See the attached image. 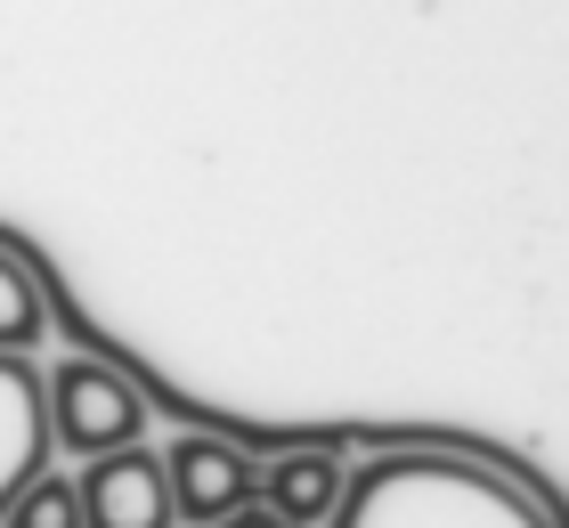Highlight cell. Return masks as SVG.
<instances>
[{"instance_id": "8992f818", "label": "cell", "mask_w": 569, "mask_h": 528, "mask_svg": "<svg viewBox=\"0 0 569 528\" xmlns=\"http://www.w3.org/2000/svg\"><path fill=\"white\" fill-rule=\"evenodd\" d=\"M49 464V422H41V375L33 358L0 350V505Z\"/></svg>"}, {"instance_id": "6da1fadb", "label": "cell", "mask_w": 569, "mask_h": 528, "mask_svg": "<svg viewBox=\"0 0 569 528\" xmlns=\"http://www.w3.org/2000/svg\"><path fill=\"white\" fill-rule=\"evenodd\" d=\"M326 528H561L546 496H529L521 480L439 447H399L375 456L342 480V505Z\"/></svg>"}, {"instance_id": "277c9868", "label": "cell", "mask_w": 569, "mask_h": 528, "mask_svg": "<svg viewBox=\"0 0 569 528\" xmlns=\"http://www.w3.org/2000/svg\"><path fill=\"white\" fill-rule=\"evenodd\" d=\"M82 488V528H171V488H163V456L147 439L107 447L73 471Z\"/></svg>"}, {"instance_id": "3957f363", "label": "cell", "mask_w": 569, "mask_h": 528, "mask_svg": "<svg viewBox=\"0 0 569 528\" xmlns=\"http://www.w3.org/2000/svg\"><path fill=\"white\" fill-rule=\"evenodd\" d=\"M252 464L237 439H179L163 456V488H171V528H220L228 512L252 505Z\"/></svg>"}, {"instance_id": "7a4b0ae2", "label": "cell", "mask_w": 569, "mask_h": 528, "mask_svg": "<svg viewBox=\"0 0 569 528\" xmlns=\"http://www.w3.org/2000/svg\"><path fill=\"white\" fill-rule=\"evenodd\" d=\"M41 422H49V447H66V456L90 464V456H107V447L147 439V399L98 358H58L41 375Z\"/></svg>"}, {"instance_id": "ba28073f", "label": "cell", "mask_w": 569, "mask_h": 528, "mask_svg": "<svg viewBox=\"0 0 569 528\" xmlns=\"http://www.w3.org/2000/svg\"><path fill=\"white\" fill-rule=\"evenodd\" d=\"M41 333H49V301H41L33 269H17V260L0 252V350H9V358H24Z\"/></svg>"}, {"instance_id": "52a82bcc", "label": "cell", "mask_w": 569, "mask_h": 528, "mask_svg": "<svg viewBox=\"0 0 569 528\" xmlns=\"http://www.w3.org/2000/svg\"><path fill=\"white\" fill-rule=\"evenodd\" d=\"M0 528H82V488H73V471L41 464L33 480L0 505Z\"/></svg>"}, {"instance_id": "9c48e42d", "label": "cell", "mask_w": 569, "mask_h": 528, "mask_svg": "<svg viewBox=\"0 0 569 528\" xmlns=\"http://www.w3.org/2000/svg\"><path fill=\"white\" fill-rule=\"evenodd\" d=\"M220 528H284V520H269V512H261V505H244V512H228V520H220Z\"/></svg>"}, {"instance_id": "5b68a950", "label": "cell", "mask_w": 569, "mask_h": 528, "mask_svg": "<svg viewBox=\"0 0 569 528\" xmlns=\"http://www.w3.org/2000/svg\"><path fill=\"white\" fill-rule=\"evenodd\" d=\"M342 480L350 471L333 464L326 447H293V456L252 471V505H261L269 520H284V528H326L333 505H342Z\"/></svg>"}]
</instances>
